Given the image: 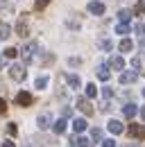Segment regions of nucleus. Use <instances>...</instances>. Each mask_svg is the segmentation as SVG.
<instances>
[{"mask_svg":"<svg viewBox=\"0 0 145 147\" xmlns=\"http://www.w3.org/2000/svg\"><path fill=\"white\" fill-rule=\"evenodd\" d=\"M89 11H91V14H95V16H102V14H104V5L98 2V0H91V2H89Z\"/></svg>","mask_w":145,"mask_h":147,"instance_id":"0eeeda50","label":"nucleus"},{"mask_svg":"<svg viewBox=\"0 0 145 147\" xmlns=\"http://www.w3.org/2000/svg\"><path fill=\"white\" fill-rule=\"evenodd\" d=\"M9 77L14 79V82H23L27 73H25V66H20V63H12L9 66Z\"/></svg>","mask_w":145,"mask_h":147,"instance_id":"f257e3e1","label":"nucleus"},{"mask_svg":"<svg viewBox=\"0 0 145 147\" xmlns=\"http://www.w3.org/2000/svg\"><path fill=\"white\" fill-rule=\"evenodd\" d=\"M36 125H39V129H48L50 125H52V118H50L48 113H43V115L36 118Z\"/></svg>","mask_w":145,"mask_h":147,"instance_id":"9d476101","label":"nucleus"},{"mask_svg":"<svg viewBox=\"0 0 145 147\" xmlns=\"http://www.w3.org/2000/svg\"><path fill=\"white\" fill-rule=\"evenodd\" d=\"M98 77H100L102 82H107L109 77H111V73H109V68H107V66H100V68H98Z\"/></svg>","mask_w":145,"mask_h":147,"instance_id":"a211bd4d","label":"nucleus"},{"mask_svg":"<svg viewBox=\"0 0 145 147\" xmlns=\"http://www.w3.org/2000/svg\"><path fill=\"white\" fill-rule=\"evenodd\" d=\"M36 50H39V43H34V41H32V43H27V45L23 48V52H20V55H23V61H25V63H32Z\"/></svg>","mask_w":145,"mask_h":147,"instance_id":"f03ea898","label":"nucleus"},{"mask_svg":"<svg viewBox=\"0 0 145 147\" xmlns=\"http://www.w3.org/2000/svg\"><path fill=\"white\" fill-rule=\"evenodd\" d=\"M2 113H7V102L0 97V115H2Z\"/></svg>","mask_w":145,"mask_h":147,"instance_id":"473e14b6","label":"nucleus"},{"mask_svg":"<svg viewBox=\"0 0 145 147\" xmlns=\"http://www.w3.org/2000/svg\"><path fill=\"white\" fill-rule=\"evenodd\" d=\"M91 138H93V140H102V129H91Z\"/></svg>","mask_w":145,"mask_h":147,"instance_id":"5701e85b","label":"nucleus"},{"mask_svg":"<svg viewBox=\"0 0 145 147\" xmlns=\"http://www.w3.org/2000/svg\"><path fill=\"white\" fill-rule=\"evenodd\" d=\"M123 113H125V118H129V120H131V118H134V115L138 113V107H136V104H125Z\"/></svg>","mask_w":145,"mask_h":147,"instance_id":"ddd939ff","label":"nucleus"},{"mask_svg":"<svg viewBox=\"0 0 145 147\" xmlns=\"http://www.w3.org/2000/svg\"><path fill=\"white\" fill-rule=\"evenodd\" d=\"M9 36H12V25L0 23V41H7Z\"/></svg>","mask_w":145,"mask_h":147,"instance_id":"f8f14e48","label":"nucleus"},{"mask_svg":"<svg viewBox=\"0 0 145 147\" xmlns=\"http://www.w3.org/2000/svg\"><path fill=\"white\" fill-rule=\"evenodd\" d=\"M131 66H134V70H138V68H141V59L134 57V59H131Z\"/></svg>","mask_w":145,"mask_h":147,"instance_id":"2f4dec72","label":"nucleus"},{"mask_svg":"<svg viewBox=\"0 0 145 147\" xmlns=\"http://www.w3.org/2000/svg\"><path fill=\"white\" fill-rule=\"evenodd\" d=\"M104 97H107V100H111V97H113V91H111V88H104Z\"/></svg>","mask_w":145,"mask_h":147,"instance_id":"72a5a7b5","label":"nucleus"},{"mask_svg":"<svg viewBox=\"0 0 145 147\" xmlns=\"http://www.w3.org/2000/svg\"><path fill=\"white\" fill-rule=\"evenodd\" d=\"M134 32H136L138 36H143V34H145V25H143V23H136V25H134Z\"/></svg>","mask_w":145,"mask_h":147,"instance_id":"a878e982","label":"nucleus"},{"mask_svg":"<svg viewBox=\"0 0 145 147\" xmlns=\"http://www.w3.org/2000/svg\"><path fill=\"white\" fill-rule=\"evenodd\" d=\"M95 95H98L95 84H86V97H95Z\"/></svg>","mask_w":145,"mask_h":147,"instance_id":"412c9836","label":"nucleus"},{"mask_svg":"<svg viewBox=\"0 0 145 147\" xmlns=\"http://www.w3.org/2000/svg\"><path fill=\"white\" fill-rule=\"evenodd\" d=\"M70 115H72V111L66 107V109H64V118H70Z\"/></svg>","mask_w":145,"mask_h":147,"instance_id":"c9c22d12","label":"nucleus"},{"mask_svg":"<svg viewBox=\"0 0 145 147\" xmlns=\"http://www.w3.org/2000/svg\"><path fill=\"white\" fill-rule=\"evenodd\" d=\"M52 129H54V134H64V131H66V118H61V120L52 122Z\"/></svg>","mask_w":145,"mask_h":147,"instance_id":"2eb2a0df","label":"nucleus"},{"mask_svg":"<svg viewBox=\"0 0 145 147\" xmlns=\"http://www.w3.org/2000/svg\"><path fill=\"white\" fill-rule=\"evenodd\" d=\"M109 66H111L113 70H123V68H125V59H123V57H111Z\"/></svg>","mask_w":145,"mask_h":147,"instance_id":"9b49d317","label":"nucleus"},{"mask_svg":"<svg viewBox=\"0 0 145 147\" xmlns=\"http://www.w3.org/2000/svg\"><path fill=\"white\" fill-rule=\"evenodd\" d=\"M109 131H111V134H113V136H118V134H123V122H120V120H109Z\"/></svg>","mask_w":145,"mask_h":147,"instance_id":"1a4fd4ad","label":"nucleus"},{"mask_svg":"<svg viewBox=\"0 0 145 147\" xmlns=\"http://www.w3.org/2000/svg\"><path fill=\"white\" fill-rule=\"evenodd\" d=\"M118 48H120V52H129V50H131V48H134V43H131V41H129V38H123V41H120V45H118Z\"/></svg>","mask_w":145,"mask_h":147,"instance_id":"6ab92c4d","label":"nucleus"},{"mask_svg":"<svg viewBox=\"0 0 145 147\" xmlns=\"http://www.w3.org/2000/svg\"><path fill=\"white\" fill-rule=\"evenodd\" d=\"M138 79V73L136 70H125V73L120 75V84H134Z\"/></svg>","mask_w":145,"mask_h":147,"instance_id":"423d86ee","label":"nucleus"},{"mask_svg":"<svg viewBox=\"0 0 145 147\" xmlns=\"http://www.w3.org/2000/svg\"><path fill=\"white\" fill-rule=\"evenodd\" d=\"M141 118H143V120H145V107H143V109H141Z\"/></svg>","mask_w":145,"mask_h":147,"instance_id":"4c0bfd02","label":"nucleus"},{"mask_svg":"<svg viewBox=\"0 0 145 147\" xmlns=\"http://www.w3.org/2000/svg\"><path fill=\"white\" fill-rule=\"evenodd\" d=\"M129 136L143 140V138H145V125H129Z\"/></svg>","mask_w":145,"mask_h":147,"instance_id":"20e7f679","label":"nucleus"},{"mask_svg":"<svg viewBox=\"0 0 145 147\" xmlns=\"http://www.w3.org/2000/svg\"><path fill=\"white\" fill-rule=\"evenodd\" d=\"M102 147H116V140H113V138H107V140H102Z\"/></svg>","mask_w":145,"mask_h":147,"instance_id":"c756f323","label":"nucleus"},{"mask_svg":"<svg viewBox=\"0 0 145 147\" xmlns=\"http://www.w3.org/2000/svg\"><path fill=\"white\" fill-rule=\"evenodd\" d=\"M48 5H50V0H36V2H34V9H36V11H41V9H45Z\"/></svg>","mask_w":145,"mask_h":147,"instance_id":"4be33fe9","label":"nucleus"},{"mask_svg":"<svg viewBox=\"0 0 145 147\" xmlns=\"http://www.w3.org/2000/svg\"><path fill=\"white\" fill-rule=\"evenodd\" d=\"M2 147H16V145H14L12 140H5V143H2Z\"/></svg>","mask_w":145,"mask_h":147,"instance_id":"e433bc0d","label":"nucleus"},{"mask_svg":"<svg viewBox=\"0 0 145 147\" xmlns=\"http://www.w3.org/2000/svg\"><path fill=\"white\" fill-rule=\"evenodd\" d=\"M143 97H145V88H143Z\"/></svg>","mask_w":145,"mask_h":147,"instance_id":"ea45409f","label":"nucleus"},{"mask_svg":"<svg viewBox=\"0 0 145 147\" xmlns=\"http://www.w3.org/2000/svg\"><path fill=\"white\" fill-rule=\"evenodd\" d=\"M72 129H75L77 134H82V131L86 129V120H84V118H77V120L72 122Z\"/></svg>","mask_w":145,"mask_h":147,"instance_id":"f3484780","label":"nucleus"},{"mask_svg":"<svg viewBox=\"0 0 145 147\" xmlns=\"http://www.w3.org/2000/svg\"><path fill=\"white\" fill-rule=\"evenodd\" d=\"M134 14H138V16L143 14V2H136V7H134Z\"/></svg>","mask_w":145,"mask_h":147,"instance_id":"7c9ffc66","label":"nucleus"},{"mask_svg":"<svg viewBox=\"0 0 145 147\" xmlns=\"http://www.w3.org/2000/svg\"><path fill=\"white\" fill-rule=\"evenodd\" d=\"M16 34H18V36H23V38H25L27 34H30V27H27L25 18H20V20L16 23Z\"/></svg>","mask_w":145,"mask_h":147,"instance_id":"6e6552de","label":"nucleus"},{"mask_svg":"<svg viewBox=\"0 0 145 147\" xmlns=\"http://www.w3.org/2000/svg\"><path fill=\"white\" fill-rule=\"evenodd\" d=\"M32 102H34V97H32V93H27V91H20L16 95V104H20V107H32Z\"/></svg>","mask_w":145,"mask_h":147,"instance_id":"7ed1b4c3","label":"nucleus"},{"mask_svg":"<svg viewBox=\"0 0 145 147\" xmlns=\"http://www.w3.org/2000/svg\"><path fill=\"white\" fill-rule=\"evenodd\" d=\"M16 55H18L16 48H7V50H5V57H7V59H14Z\"/></svg>","mask_w":145,"mask_h":147,"instance_id":"bb28decb","label":"nucleus"},{"mask_svg":"<svg viewBox=\"0 0 145 147\" xmlns=\"http://www.w3.org/2000/svg\"><path fill=\"white\" fill-rule=\"evenodd\" d=\"M70 66H79V57H70Z\"/></svg>","mask_w":145,"mask_h":147,"instance_id":"f704fd0d","label":"nucleus"},{"mask_svg":"<svg viewBox=\"0 0 145 147\" xmlns=\"http://www.w3.org/2000/svg\"><path fill=\"white\" fill-rule=\"evenodd\" d=\"M45 86H48V79L45 77H39L36 79V88H45Z\"/></svg>","mask_w":145,"mask_h":147,"instance_id":"c85d7f7f","label":"nucleus"},{"mask_svg":"<svg viewBox=\"0 0 145 147\" xmlns=\"http://www.w3.org/2000/svg\"><path fill=\"white\" fill-rule=\"evenodd\" d=\"M77 109L84 111L86 115H93V107H91V102L86 100V97H77Z\"/></svg>","mask_w":145,"mask_h":147,"instance_id":"39448f33","label":"nucleus"},{"mask_svg":"<svg viewBox=\"0 0 145 147\" xmlns=\"http://www.w3.org/2000/svg\"><path fill=\"white\" fill-rule=\"evenodd\" d=\"M100 48H102V50H111V48H113V43H111V41H109V38H102V41H100Z\"/></svg>","mask_w":145,"mask_h":147,"instance_id":"393cba45","label":"nucleus"},{"mask_svg":"<svg viewBox=\"0 0 145 147\" xmlns=\"http://www.w3.org/2000/svg\"><path fill=\"white\" fill-rule=\"evenodd\" d=\"M70 143H72L75 147H89V145H91V143H89V138H82V136H72V138H70Z\"/></svg>","mask_w":145,"mask_h":147,"instance_id":"4468645a","label":"nucleus"},{"mask_svg":"<svg viewBox=\"0 0 145 147\" xmlns=\"http://www.w3.org/2000/svg\"><path fill=\"white\" fill-rule=\"evenodd\" d=\"M66 82H68V86H70V88H79V86H82V82H79V77H77V75H68V77H66Z\"/></svg>","mask_w":145,"mask_h":147,"instance_id":"dca6fc26","label":"nucleus"},{"mask_svg":"<svg viewBox=\"0 0 145 147\" xmlns=\"http://www.w3.org/2000/svg\"><path fill=\"white\" fill-rule=\"evenodd\" d=\"M118 18H120V23H127V20L131 18V11H127V9H120V11H118Z\"/></svg>","mask_w":145,"mask_h":147,"instance_id":"aec40b11","label":"nucleus"},{"mask_svg":"<svg viewBox=\"0 0 145 147\" xmlns=\"http://www.w3.org/2000/svg\"><path fill=\"white\" fill-rule=\"evenodd\" d=\"M116 32H118V34H129V25H127V23H120V25L116 27Z\"/></svg>","mask_w":145,"mask_h":147,"instance_id":"b1692460","label":"nucleus"},{"mask_svg":"<svg viewBox=\"0 0 145 147\" xmlns=\"http://www.w3.org/2000/svg\"><path fill=\"white\" fill-rule=\"evenodd\" d=\"M2 66H5V57H0V68H2Z\"/></svg>","mask_w":145,"mask_h":147,"instance_id":"58836bf2","label":"nucleus"},{"mask_svg":"<svg viewBox=\"0 0 145 147\" xmlns=\"http://www.w3.org/2000/svg\"><path fill=\"white\" fill-rule=\"evenodd\" d=\"M7 134H9V136H16V134H18V127L14 125V122H9V125H7Z\"/></svg>","mask_w":145,"mask_h":147,"instance_id":"cd10ccee","label":"nucleus"}]
</instances>
